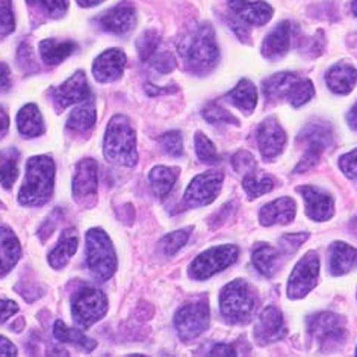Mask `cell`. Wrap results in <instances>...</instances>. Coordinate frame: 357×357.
Returning a JSON list of instances; mask_svg holds the SVG:
<instances>
[{"label":"cell","instance_id":"9","mask_svg":"<svg viewBox=\"0 0 357 357\" xmlns=\"http://www.w3.org/2000/svg\"><path fill=\"white\" fill-rule=\"evenodd\" d=\"M108 312V298L96 288H82L71 298V314L82 328L91 327Z\"/></svg>","mask_w":357,"mask_h":357},{"label":"cell","instance_id":"16","mask_svg":"<svg viewBox=\"0 0 357 357\" xmlns=\"http://www.w3.org/2000/svg\"><path fill=\"white\" fill-rule=\"evenodd\" d=\"M135 22H137L135 6H133L129 0H124V2L115 5L109 11L102 14L100 19L97 20V23H99V26L103 31L117 33V35L130 32L133 26H135Z\"/></svg>","mask_w":357,"mask_h":357},{"label":"cell","instance_id":"23","mask_svg":"<svg viewBox=\"0 0 357 357\" xmlns=\"http://www.w3.org/2000/svg\"><path fill=\"white\" fill-rule=\"evenodd\" d=\"M289 41H291V23L282 22L265 37L262 43V55L270 61L283 58L289 50Z\"/></svg>","mask_w":357,"mask_h":357},{"label":"cell","instance_id":"41","mask_svg":"<svg viewBox=\"0 0 357 357\" xmlns=\"http://www.w3.org/2000/svg\"><path fill=\"white\" fill-rule=\"evenodd\" d=\"M159 146L162 147L167 155L169 156H182L183 155V139L182 133L177 130H172L164 133L162 137L158 139Z\"/></svg>","mask_w":357,"mask_h":357},{"label":"cell","instance_id":"37","mask_svg":"<svg viewBox=\"0 0 357 357\" xmlns=\"http://www.w3.org/2000/svg\"><path fill=\"white\" fill-rule=\"evenodd\" d=\"M159 44H160V35L158 31L150 29V31L142 32L139 35V38L137 40V50L141 61L147 62L153 58V55L159 49Z\"/></svg>","mask_w":357,"mask_h":357},{"label":"cell","instance_id":"18","mask_svg":"<svg viewBox=\"0 0 357 357\" xmlns=\"http://www.w3.org/2000/svg\"><path fill=\"white\" fill-rule=\"evenodd\" d=\"M89 85L84 71H76L73 76H70L64 84L55 88L53 97L58 109H66L67 106L79 102H85L89 99Z\"/></svg>","mask_w":357,"mask_h":357},{"label":"cell","instance_id":"3","mask_svg":"<svg viewBox=\"0 0 357 357\" xmlns=\"http://www.w3.org/2000/svg\"><path fill=\"white\" fill-rule=\"evenodd\" d=\"M103 155L111 164L120 167L137 164V135L126 115L119 114L111 119L105 133Z\"/></svg>","mask_w":357,"mask_h":357},{"label":"cell","instance_id":"15","mask_svg":"<svg viewBox=\"0 0 357 357\" xmlns=\"http://www.w3.org/2000/svg\"><path fill=\"white\" fill-rule=\"evenodd\" d=\"M257 144L262 158L266 160L274 159L283 151L287 144V133L274 117H268L259 124Z\"/></svg>","mask_w":357,"mask_h":357},{"label":"cell","instance_id":"33","mask_svg":"<svg viewBox=\"0 0 357 357\" xmlns=\"http://www.w3.org/2000/svg\"><path fill=\"white\" fill-rule=\"evenodd\" d=\"M96 106L91 100H85V103L79 105L77 108L71 111L67 120V129L73 132H86L94 128L96 124Z\"/></svg>","mask_w":357,"mask_h":357},{"label":"cell","instance_id":"19","mask_svg":"<svg viewBox=\"0 0 357 357\" xmlns=\"http://www.w3.org/2000/svg\"><path fill=\"white\" fill-rule=\"evenodd\" d=\"M124 66H126V55L120 49L105 50L102 55L96 58L93 64V75L96 80L102 84L114 82L121 77Z\"/></svg>","mask_w":357,"mask_h":357},{"label":"cell","instance_id":"21","mask_svg":"<svg viewBox=\"0 0 357 357\" xmlns=\"http://www.w3.org/2000/svg\"><path fill=\"white\" fill-rule=\"evenodd\" d=\"M229 8L236 19L252 26L266 24L273 17V8L261 0H229Z\"/></svg>","mask_w":357,"mask_h":357},{"label":"cell","instance_id":"38","mask_svg":"<svg viewBox=\"0 0 357 357\" xmlns=\"http://www.w3.org/2000/svg\"><path fill=\"white\" fill-rule=\"evenodd\" d=\"M191 235V227L190 229H182L176 230L173 234H168L160 241V250L165 256H173L178 250H181L186 243H188V238Z\"/></svg>","mask_w":357,"mask_h":357},{"label":"cell","instance_id":"47","mask_svg":"<svg viewBox=\"0 0 357 357\" xmlns=\"http://www.w3.org/2000/svg\"><path fill=\"white\" fill-rule=\"evenodd\" d=\"M231 165H234L235 172L241 174H248L252 173L256 168V160L255 158L248 153V151H238V153L231 159Z\"/></svg>","mask_w":357,"mask_h":357},{"label":"cell","instance_id":"10","mask_svg":"<svg viewBox=\"0 0 357 357\" xmlns=\"http://www.w3.org/2000/svg\"><path fill=\"white\" fill-rule=\"evenodd\" d=\"M332 129L326 123H314L303 129L297 141L306 142L307 150L296 167V173H305L307 169L314 168L319 162L327 147L332 144Z\"/></svg>","mask_w":357,"mask_h":357},{"label":"cell","instance_id":"48","mask_svg":"<svg viewBox=\"0 0 357 357\" xmlns=\"http://www.w3.org/2000/svg\"><path fill=\"white\" fill-rule=\"evenodd\" d=\"M339 167L347 174V177L356 178L357 177V149L350 151L339 159Z\"/></svg>","mask_w":357,"mask_h":357},{"label":"cell","instance_id":"8","mask_svg":"<svg viewBox=\"0 0 357 357\" xmlns=\"http://www.w3.org/2000/svg\"><path fill=\"white\" fill-rule=\"evenodd\" d=\"M209 303L206 298H199L186 303L174 315V326L178 337L183 342H190L199 337L209 326Z\"/></svg>","mask_w":357,"mask_h":357},{"label":"cell","instance_id":"45","mask_svg":"<svg viewBox=\"0 0 357 357\" xmlns=\"http://www.w3.org/2000/svg\"><path fill=\"white\" fill-rule=\"evenodd\" d=\"M17 61H19L20 68L24 73H31V71L37 70V61H35L33 50L28 43H23L19 47V53H17Z\"/></svg>","mask_w":357,"mask_h":357},{"label":"cell","instance_id":"54","mask_svg":"<svg viewBox=\"0 0 357 357\" xmlns=\"http://www.w3.org/2000/svg\"><path fill=\"white\" fill-rule=\"evenodd\" d=\"M76 2L79 3V6H82V8H91V6L102 3L103 0H76Z\"/></svg>","mask_w":357,"mask_h":357},{"label":"cell","instance_id":"20","mask_svg":"<svg viewBox=\"0 0 357 357\" xmlns=\"http://www.w3.org/2000/svg\"><path fill=\"white\" fill-rule=\"evenodd\" d=\"M284 335V321L280 310L274 306H268L259 315L255 326V339L265 345L278 341Z\"/></svg>","mask_w":357,"mask_h":357},{"label":"cell","instance_id":"25","mask_svg":"<svg viewBox=\"0 0 357 357\" xmlns=\"http://www.w3.org/2000/svg\"><path fill=\"white\" fill-rule=\"evenodd\" d=\"M357 265V250L345 243H335L328 248V268L333 275H342Z\"/></svg>","mask_w":357,"mask_h":357},{"label":"cell","instance_id":"46","mask_svg":"<svg viewBox=\"0 0 357 357\" xmlns=\"http://www.w3.org/2000/svg\"><path fill=\"white\" fill-rule=\"evenodd\" d=\"M151 61V67L156 68L160 73H169L176 68V59L172 55V52H156Z\"/></svg>","mask_w":357,"mask_h":357},{"label":"cell","instance_id":"28","mask_svg":"<svg viewBox=\"0 0 357 357\" xmlns=\"http://www.w3.org/2000/svg\"><path fill=\"white\" fill-rule=\"evenodd\" d=\"M76 50V43L70 40H43L40 43V55L47 66H58Z\"/></svg>","mask_w":357,"mask_h":357},{"label":"cell","instance_id":"27","mask_svg":"<svg viewBox=\"0 0 357 357\" xmlns=\"http://www.w3.org/2000/svg\"><path fill=\"white\" fill-rule=\"evenodd\" d=\"M326 80L333 93L348 94L357 82V70L350 64H336L327 71Z\"/></svg>","mask_w":357,"mask_h":357},{"label":"cell","instance_id":"6","mask_svg":"<svg viewBox=\"0 0 357 357\" xmlns=\"http://www.w3.org/2000/svg\"><path fill=\"white\" fill-rule=\"evenodd\" d=\"M86 262L91 274L97 280L111 279L117 270V256L111 239L102 229H89L86 234Z\"/></svg>","mask_w":357,"mask_h":357},{"label":"cell","instance_id":"34","mask_svg":"<svg viewBox=\"0 0 357 357\" xmlns=\"http://www.w3.org/2000/svg\"><path fill=\"white\" fill-rule=\"evenodd\" d=\"M53 335L58 339L59 342L62 344H75L77 347L82 348L85 351H93L94 348L97 347V342L94 339H89L88 336H85L80 330H75L67 327L61 319H58L55 326H53Z\"/></svg>","mask_w":357,"mask_h":357},{"label":"cell","instance_id":"24","mask_svg":"<svg viewBox=\"0 0 357 357\" xmlns=\"http://www.w3.org/2000/svg\"><path fill=\"white\" fill-rule=\"evenodd\" d=\"M20 243L14 231L8 227H0V278L10 273L20 259Z\"/></svg>","mask_w":357,"mask_h":357},{"label":"cell","instance_id":"44","mask_svg":"<svg viewBox=\"0 0 357 357\" xmlns=\"http://www.w3.org/2000/svg\"><path fill=\"white\" fill-rule=\"evenodd\" d=\"M31 6L38 5L50 17H61L67 11V0H26Z\"/></svg>","mask_w":357,"mask_h":357},{"label":"cell","instance_id":"39","mask_svg":"<svg viewBox=\"0 0 357 357\" xmlns=\"http://www.w3.org/2000/svg\"><path fill=\"white\" fill-rule=\"evenodd\" d=\"M195 153H197L199 159L204 164H217L218 162V153L217 149L213 146V142L204 135L202 132L195 133Z\"/></svg>","mask_w":357,"mask_h":357},{"label":"cell","instance_id":"7","mask_svg":"<svg viewBox=\"0 0 357 357\" xmlns=\"http://www.w3.org/2000/svg\"><path fill=\"white\" fill-rule=\"evenodd\" d=\"M239 250L236 245H217L203 252L194 259L188 268L190 278L194 280H206L217 273L226 270L238 261Z\"/></svg>","mask_w":357,"mask_h":357},{"label":"cell","instance_id":"32","mask_svg":"<svg viewBox=\"0 0 357 357\" xmlns=\"http://www.w3.org/2000/svg\"><path fill=\"white\" fill-rule=\"evenodd\" d=\"M280 261V255L278 250L268 244H261L255 248L253 252V265L256 270L265 278H273L274 273L278 271Z\"/></svg>","mask_w":357,"mask_h":357},{"label":"cell","instance_id":"40","mask_svg":"<svg viewBox=\"0 0 357 357\" xmlns=\"http://www.w3.org/2000/svg\"><path fill=\"white\" fill-rule=\"evenodd\" d=\"M203 117L211 124H239L234 115L217 103H209L208 106H204Z\"/></svg>","mask_w":357,"mask_h":357},{"label":"cell","instance_id":"14","mask_svg":"<svg viewBox=\"0 0 357 357\" xmlns=\"http://www.w3.org/2000/svg\"><path fill=\"white\" fill-rule=\"evenodd\" d=\"M97 172H99V167L91 158L79 160L76 164L73 176V199L79 204H88V202L94 200L97 195V188H99Z\"/></svg>","mask_w":357,"mask_h":357},{"label":"cell","instance_id":"35","mask_svg":"<svg viewBox=\"0 0 357 357\" xmlns=\"http://www.w3.org/2000/svg\"><path fill=\"white\" fill-rule=\"evenodd\" d=\"M19 158L20 153L17 149H5L0 150V183L3 188L10 190L14 185L17 176H19Z\"/></svg>","mask_w":357,"mask_h":357},{"label":"cell","instance_id":"53","mask_svg":"<svg viewBox=\"0 0 357 357\" xmlns=\"http://www.w3.org/2000/svg\"><path fill=\"white\" fill-rule=\"evenodd\" d=\"M347 121H348V124H350L351 129L357 130V102L353 105V108L350 109V112H348Z\"/></svg>","mask_w":357,"mask_h":357},{"label":"cell","instance_id":"26","mask_svg":"<svg viewBox=\"0 0 357 357\" xmlns=\"http://www.w3.org/2000/svg\"><path fill=\"white\" fill-rule=\"evenodd\" d=\"M77 250V234H76V229L70 227L66 229L61 234V238L58 241L56 247L52 250L50 255H49V264L52 268H55V270H61V268H64L73 255L76 253Z\"/></svg>","mask_w":357,"mask_h":357},{"label":"cell","instance_id":"51","mask_svg":"<svg viewBox=\"0 0 357 357\" xmlns=\"http://www.w3.org/2000/svg\"><path fill=\"white\" fill-rule=\"evenodd\" d=\"M209 356H236L235 348L229 344H217L211 350Z\"/></svg>","mask_w":357,"mask_h":357},{"label":"cell","instance_id":"55","mask_svg":"<svg viewBox=\"0 0 357 357\" xmlns=\"http://www.w3.org/2000/svg\"><path fill=\"white\" fill-rule=\"evenodd\" d=\"M353 13H354L356 17H357V0H353Z\"/></svg>","mask_w":357,"mask_h":357},{"label":"cell","instance_id":"56","mask_svg":"<svg viewBox=\"0 0 357 357\" xmlns=\"http://www.w3.org/2000/svg\"><path fill=\"white\" fill-rule=\"evenodd\" d=\"M356 353H357V348H356Z\"/></svg>","mask_w":357,"mask_h":357},{"label":"cell","instance_id":"13","mask_svg":"<svg viewBox=\"0 0 357 357\" xmlns=\"http://www.w3.org/2000/svg\"><path fill=\"white\" fill-rule=\"evenodd\" d=\"M225 174L221 172H206L195 176L183 195L185 203L191 208H200L211 204L221 191Z\"/></svg>","mask_w":357,"mask_h":357},{"label":"cell","instance_id":"29","mask_svg":"<svg viewBox=\"0 0 357 357\" xmlns=\"http://www.w3.org/2000/svg\"><path fill=\"white\" fill-rule=\"evenodd\" d=\"M17 128L24 138H35L43 135L44 121L37 105L29 103L23 106L17 115Z\"/></svg>","mask_w":357,"mask_h":357},{"label":"cell","instance_id":"43","mask_svg":"<svg viewBox=\"0 0 357 357\" xmlns=\"http://www.w3.org/2000/svg\"><path fill=\"white\" fill-rule=\"evenodd\" d=\"M309 234L306 231H303V234H288L280 238V250L284 255H294L297 252V250L301 247V244L307 241Z\"/></svg>","mask_w":357,"mask_h":357},{"label":"cell","instance_id":"12","mask_svg":"<svg viewBox=\"0 0 357 357\" xmlns=\"http://www.w3.org/2000/svg\"><path fill=\"white\" fill-rule=\"evenodd\" d=\"M319 275V259L315 252L303 256L288 280V297L292 300L306 297L315 288Z\"/></svg>","mask_w":357,"mask_h":357},{"label":"cell","instance_id":"5","mask_svg":"<svg viewBox=\"0 0 357 357\" xmlns=\"http://www.w3.org/2000/svg\"><path fill=\"white\" fill-rule=\"evenodd\" d=\"M256 309V296L245 280H234L220 294L221 315L230 324H245Z\"/></svg>","mask_w":357,"mask_h":357},{"label":"cell","instance_id":"1","mask_svg":"<svg viewBox=\"0 0 357 357\" xmlns=\"http://www.w3.org/2000/svg\"><path fill=\"white\" fill-rule=\"evenodd\" d=\"M178 52L194 73H206L215 67L220 52L211 24L203 23L192 28L178 44Z\"/></svg>","mask_w":357,"mask_h":357},{"label":"cell","instance_id":"49","mask_svg":"<svg viewBox=\"0 0 357 357\" xmlns=\"http://www.w3.org/2000/svg\"><path fill=\"white\" fill-rule=\"evenodd\" d=\"M11 88L10 68L6 64H0V93H6Z\"/></svg>","mask_w":357,"mask_h":357},{"label":"cell","instance_id":"52","mask_svg":"<svg viewBox=\"0 0 357 357\" xmlns=\"http://www.w3.org/2000/svg\"><path fill=\"white\" fill-rule=\"evenodd\" d=\"M8 128H10V117H8L6 111L0 106V138H3V135L8 132Z\"/></svg>","mask_w":357,"mask_h":357},{"label":"cell","instance_id":"42","mask_svg":"<svg viewBox=\"0 0 357 357\" xmlns=\"http://www.w3.org/2000/svg\"><path fill=\"white\" fill-rule=\"evenodd\" d=\"M15 29L13 0H0V35H8Z\"/></svg>","mask_w":357,"mask_h":357},{"label":"cell","instance_id":"4","mask_svg":"<svg viewBox=\"0 0 357 357\" xmlns=\"http://www.w3.org/2000/svg\"><path fill=\"white\" fill-rule=\"evenodd\" d=\"M264 94L268 100H287L294 108L306 105L315 94L314 84L296 73H278L264 80Z\"/></svg>","mask_w":357,"mask_h":357},{"label":"cell","instance_id":"11","mask_svg":"<svg viewBox=\"0 0 357 357\" xmlns=\"http://www.w3.org/2000/svg\"><path fill=\"white\" fill-rule=\"evenodd\" d=\"M307 330L310 336L321 347H335L341 344L347 336V328L344 324V319L332 314V312H319L309 317L307 319Z\"/></svg>","mask_w":357,"mask_h":357},{"label":"cell","instance_id":"2","mask_svg":"<svg viewBox=\"0 0 357 357\" xmlns=\"http://www.w3.org/2000/svg\"><path fill=\"white\" fill-rule=\"evenodd\" d=\"M55 162L49 156H33L26 164V176L19 192L23 206H43L52 197Z\"/></svg>","mask_w":357,"mask_h":357},{"label":"cell","instance_id":"36","mask_svg":"<svg viewBox=\"0 0 357 357\" xmlns=\"http://www.w3.org/2000/svg\"><path fill=\"white\" fill-rule=\"evenodd\" d=\"M243 188L247 192L248 199H257L274 188V181L270 176H257L252 172L245 174L243 181Z\"/></svg>","mask_w":357,"mask_h":357},{"label":"cell","instance_id":"22","mask_svg":"<svg viewBox=\"0 0 357 357\" xmlns=\"http://www.w3.org/2000/svg\"><path fill=\"white\" fill-rule=\"evenodd\" d=\"M296 202L291 197H282L265 204L259 212V221H261L262 226L289 225L296 218Z\"/></svg>","mask_w":357,"mask_h":357},{"label":"cell","instance_id":"17","mask_svg":"<svg viewBox=\"0 0 357 357\" xmlns=\"http://www.w3.org/2000/svg\"><path fill=\"white\" fill-rule=\"evenodd\" d=\"M297 192L301 194L306 203V213L310 220L327 221L333 217L335 202L327 192L312 185L298 186Z\"/></svg>","mask_w":357,"mask_h":357},{"label":"cell","instance_id":"50","mask_svg":"<svg viewBox=\"0 0 357 357\" xmlns=\"http://www.w3.org/2000/svg\"><path fill=\"white\" fill-rule=\"evenodd\" d=\"M0 356H17V347L5 336H0Z\"/></svg>","mask_w":357,"mask_h":357},{"label":"cell","instance_id":"30","mask_svg":"<svg viewBox=\"0 0 357 357\" xmlns=\"http://www.w3.org/2000/svg\"><path fill=\"white\" fill-rule=\"evenodd\" d=\"M226 99L244 114H252L257 105V91L253 82H250L248 79H243L226 94Z\"/></svg>","mask_w":357,"mask_h":357},{"label":"cell","instance_id":"31","mask_svg":"<svg viewBox=\"0 0 357 357\" xmlns=\"http://www.w3.org/2000/svg\"><path fill=\"white\" fill-rule=\"evenodd\" d=\"M178 177V168H168V167H155L149 174V181L151 191L159 199H165L173 190V186Z\"/></svg>","mask_w":357,"mask_h":357}]
</instances>
